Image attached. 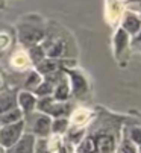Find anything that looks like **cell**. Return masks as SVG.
Segmentation results:
<instances>
[{
    "mask_svg": "<svg viewBox=\"0 0 141 153\" xmlns=\"http://www.w3.org/2000/svg\"><path fill=\"white\" fill-rule=\"evenodd\" d=\"M132 44H134L135 47H138V46L141 44V30L135 35V38H134V41H132Z\"/></svg>",
    "mask_w": 141,
    "mask_h": 153,
    "instance_id": "ffe728a7",
    "label": "cell"
},
{
    "mask_svg": "<svg viewBox=\"0 0 141 153\" xmlns=\"http://www.w3.org/2000/svg\"><path fill=\"white\" fill-rule=\"evenodd\" d=\"M21 126H23L21 123H17V124H8L6 127H3L0 130V143L3 146H12L20 137Z\"/></svg>",
    "mask_w": 141,
    "mask_h": 153,
    "instance_id": "7a4b0ae2",
    "label": "cell"
},
{
    "mask_svg": "<svg viewBox=\"0 0 141 153\" xmlns=\"http://www.w3.org/2000/svg\"><path fill=\"white\" fill-rule=\"evenodd\" d=\"M35 91H37V94H40V96H47V94H50V93H52V83L44 82V83H41L40 86H37Z\"/></svg>",
    "mask_w": 141,
    "mask_h": 153,
    "instance_id": "4fadbf2b",
    "label": "cell"
},
{
    "mask_svg": "<svg viewBox=\"0 0 141 153\" xmlns=\"http://www.w3.org/2000/svg\"><path fill=\"white\" fill-rule=\"evenodd\" d=\"M29 55H31V59L38 65L40 62H43L44 61V56H46V52H44V49L41 47V46H34V47H31L29 49Z\"/></svg>",
    "mask_w": 141,
    "mask_h": 153,
    "instance_id": "8fae6325",
    "label": "cell"
},
{
    "mask_svg": "<svg viewBox=\"0 0 141 153\" xmlns=\"http://www.w3.org/2000/svg\"><path fill=\"white\" fill-rule=\"evenodd\" d=\"M128 42H129L128 33L123 29H119L117 33H115V53H117V56H120L122 53H125Z\"/></svg>",
    "mask_w": 141,
    "mask_h": 153,
    "instance_id": "5b68a950",
    "label": "cell"
},
{
    "mask_svg": "<svg viewBox=\"0 0 141 153\" xmlns=\"http://www.w3.org/2000/svg\"><path fill=\"white\" fill-rule=\"evenodd\" d=\"M67 96H68V86H67V83L62 82L58 88H56V97H58L59 100H64Z\"/></svg>",
    "mask_w": 141,
    "mask_h": 153,
    "instance_id": "9a60e30c",
    "label": "cell"
},
{
    "mask_svg": "<svg viewBox=\"0 0 141 153\" xmlns=\"http://www.w3.org/2000/svg\"><path fill=\"white\" fill-rule=\"evenodd\" d=\"M20 118V111H17V109H14V111H9L6 115H3L2 120L3 123H11V121H15V120H18Z\"/></svg>",
    "mask_w": 141,
    "mask_h": 153,
    "instance_id": "5bb4252c",
    "label": "cell"
},
{
    "mask_svg": "<svg viewBox=\"0 0 141 153\" xmlns=\"http://www.w3.org/2000/svg\"><path fill=\"white\" fill-rule=\"evenodd\" d=\"M32 83H40V76H38V73H32L31 76H29V80L26 82V86H31Z\"/></svg>",
    "mask_w": 141,
    "mask_h": 153,
    "instance_id": "2e32d148",
    "label": "cell"
},
{
    "mask_svg": "<svg viewBox=\"0 0 141 153\" xmlns=\"http://www.w3.org/2000/svg\"><path fill=\"white\" fill-rule=\"evenodd\" d=\"M59 62H56L55 59H49V61H43V62H40L38 64V71L40 73H44V74H47V73H55L58 68H59V65H58Z\"/></svg>",
    "mask_w": 141,
    "mask_h": 153,
    "instance_id": "9c48e42d",
    "label": "cell"
},
{
    "mask_svg": "<svg viewBox=\"0 0 141 153\" xmlns=\"http://www.w3.org/2000/svg\"><path fill=\"white\" fill-rule=\"evenodd\" d=\"M123 30L128 35H137L141 30V20L134 14H126L123 20Z\"/></svg>",
    "mask_w": 141,
    "mask_h": 153,
    "instance_id": "3957f363",
    "label": "cell"
},
{
    "mask_svg": "<svg viewBox=\"0 0 141 153\" xmlns=\"http://www.w3.org/2000/svg\"><path fill=\"white\" fill-rule=\"evenodd\" d=\"M49 126H50V120L49 118L47 117H40L37 124H35V130L38 134L44 135V134H47V130H49Z\"/></svg>",
    "mask_w": 141,
    "mask_h": 153,
    "instance_id": "7c38bea8",
    "label": "cell"
},
{
    "mask_svg": "<svg viewBox=\"0 0 141 153\" xmlns=\"http://www.w3.org/2000/svg\"><path fill=\"white\" fill-rule=\"evenodd\" d=\"M43 38H44L43 30H40V29H37V27L25 26V27L20 29V41H21L25 46L34 47V46L38 44Z\"/></svg>",
    "mask_w": 141,
    "mask_h": 153,
    "instance_id": "6da1fadb",
    "label": "cell"
},
{
    "mask_svg": "<svg viewBox=\"0 0 141 153\" xmlns=\"http://www.w3.org/2000/svg\"><path fill=\"white\" fill-rule=\"evenodd\" d=\"M18 100H20V105L23 106V109H25V111H31V109H34V106H35V103H37L35 97H34L32 94H29V93H21Z\"/></svg>",
    "mask_w": 141,
    "mask_h": 153,
    "instance_id": "30bf717a",
    "label": "cell"
},
{
    "mask_svg": "<svg viewBox=\"0 0 141 153\" xmlns=\"http://www.w3.org/2000/svg\"><path fill=\"white\" fill-rule=\"evenodd\" d=\"M15 106V97L14 93H5L0 96V112L12 111V108Z\"/></svg>",
    "mask_w": 141,
    "mask_h": 153,
    "instance_id": "52a82bcc",
    "label": "cell"
},
{
    "mask_svg": "<svg viewBox=\"0 0 141 153\" xmlns=\"http://www.w3.org/2000/svg\"><path fill=\"white\" fill-rule=\"evenodd\" d=\"M32 147H34V138L32 137H25L14 149H11L9 153H32Z\"/></svg>",
    "mask_w": 141,
    "mask_h": 153,
    "instance_id": "8992f818",
    "label": "cell"
},
{
    "mask_svg": "<svg viewBox=\"0 0 141 153\" xmlns=\"http://www.w3.org/2000/svg\"><path fill=\"white\" fill-rule=\"evenodd\" d=\"M123 153H135V147L126 143V144L123 146Z\"/></svg>",
    "mask_w": 141,
    "mask_h": 153,
    "instance_id": "d6986e66",
    "label": "cell"
},
{
    "mask_svg": "<svg viewBox=\"0 0 141 153\" xmlns=\"http://www.w3.org/2000/svg\"><path fill=\"white\" fill-rule=\"evenodd\" d=\"M70 77H72V83H73V91H75V94H82L85 90H87V82H85V79L81 76V74H78V73H72L70 74Z\"/></svg>",
    "mask_w": 141,
    "mask_h": 153,
    "instance_id": "ba28073f",
    "label": "cell"
},
{
    "mask_svg": "<svg viewBox=\"0 0 141 153\" xmlns=\"http://www.w3.org/2000/svg\"><path fill=\"white\" fill-rule=\"evenodd\" d=\"M140 20H141V18H140Z\"/></svg>",
    "mask_w": 141,
    "mask_h": 153,
    "instance_id": "7402d4cb",
    "label": "cell"
},
{
    "mask_svg": "<svg viewBox=\"0 0 141 153\" xmlns=\"http://www.w3.org/2000/svg\"><path fill=\"white\" fill-rule=\"evenodd\" d=\"M84 120H87V112H84V111H79V112L76 114V118H75V121H76V123H82Z\"/></svg>",
    "mask_w": 141,
    "mask_h": 153,
    "instance_id": "ac0fdd59",
    "label": "cell"
},
{
    "mask_svg": "<svg viewBox=\"0 0 141 153\" xmlns=\"http://www.w3.org/2000/svg\"><path fill=\"white\" fill-rule=\"evenodd\" d=\"M44 52H46V55H47V56L52 58V59H56V58L64 56V55H65V41H64V39H61V38H58V39L52 41V44H50L49 47H47Z\"/></svg>",
    "mask_w": 141,
    "mask_h": 153,
    "instance_id": "277c9868",
    "label": "cell"
},
{
    "mask_svg": "<svg viewBox=\"0 0 141 153\" xmlns=\"http://www.w3.org/2000/svg\"><path fill=\"white\" fill-rule=\"evenodd\" d=\"M0 153H2V149H0Z\"/></svg>",
    "mask_w": 141,
    "mask_h": 153,
    "instance_id": "44dd1931",
    "label": "cell"
},
{
    "mask_svg": "<svg viewBox=\"0 0 141 153\" xmlns=\"http://www.w3.org/2000/svg\"><path fill=\"white\" fill-rule=\"evenodd\" d=\"M65 126H67V121L65 120H58L55 123V130H56V132H59V130L62 132V130L65 129Z\"/></svg>",
    "mask_w": 141,
    "mask_h": 153,
    "instance_id": "e0dca14e",
    "label": "cell"
}]
</instances>
